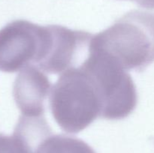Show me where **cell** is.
<instances>
[{
    "label": "cell",
    "instance_id": "obj_8",
    "mask_svg": "<svg viewBox=\"0 0 154 153\" xmlns=\"http://www.w3.org/2000/svg\"><path fill=\"white\" fill-rule=\"evenodd\" d=\"M0 153H32L23 142L14 135L0 134Z\"/></svg>",
    "mask_w": 154,
    "mask_h": 153
},
{
    "label": "cell",
    "instance_id": "obj_1",
    "mask_svg": "<svg viewBox=\"0 0 154 153\" xmlns=\"http://www.w3.org/2000/svg\"><path fill=\"white\" fill-rule=\"evenodd\" d=\"M91 46L126 70L142 71L154 62V13L134 10L93 36Z\"/></svg>",
    "mask_w": 154,
    "mask_h": 153
},
{
    "label": "cell",
    "instance_id": "obj_4",
    "mask_svg": "<svg viewBox=\"0 0 154 153\" xmlns=\"http://www.w3.org/2000/svg\"><path fill=\"white\" fill-rule=\"evenodd\" d=\"M46 38V26L25 20H16L0 29V70L20 71L38 64L42 57Z\"/></svg>",
    "mask_w": 154,
    "mask_h": 153
},
{
    "label": "cell",
    "instance_id": "obj_5",
    "mask_svg": "<svg viewBox=\"0 0 154 153\" xmlns=\"http://www.w3.org/2000/svg\"><path fill=\"white\" fill-rule=\"evenodd\" d=\"M45 56L37 68L51 74L80 67L89 56L93 34L59 25H48Z\"/></svg>",
    "mask_w": 154,
    "mask_h": 153
},
{
    "label": "cell",
    "instance_id": "obj_7",
    "mask_svg": "<svg viewBox=\"0 0 154 153\" xmlns=\"http://www.w3.org/2000/svg\"><path fill=\"white\" fill-rule=\"evenodd\" d=\"M34 153H96L84 140L65 134L45 136L35 148Z\"/></svg>",
    "mask_w": 154,
    "mask_h": 153
},
{
    "label": "cell",
    "instance_id": "obj_3",
    "mask_svg": "<svg viewBox=\"0 0 154 153\" xmlns=\"http://www.w3.org/2000/svg\"><path fill=\"white\" fill-rule=\"evenodd\" d=\"M91 74L102 103L101 118L123 119L136 107L138 94L130 74L111 56L90 44L89 56L81 64Z\"/></svg>",
    "mask_w": 154,
    "mask_h": 153
},
{
    "label": "cell",
    "instance_id": "obj_6",
    "mask_svg": "<svg viewBox=\"0 0 154 153\" xmlns=\"http://www.w3.org/2000/svg\"><path fill=\"white\" fill-rule=\"evenodd\" d=\"M51 84L48 76L35 65L20 71L13 85V97L23 116H45V101L51 94Z\"/></svg>",
    "mask_w": 154,
    "mask_h": 153
},
{
    "label": "cell",
    "instance_id": "obj_2",
    "mask_svg": "<svg viewBox=\"0 0 154 153\" xmlns=\"http://www.w3.org/2000/svg\"><path fill=\"white\" fill-rule=\"evenodd\" d=\"M50 107L59 127L69 134H78L102 116L99 88L82 66L61 74L50 94Z\"/></svg>",
    "mask_w": 154,
    "mask_h": 153
},
{
    "label": "cell",
    "instance_id": "obj_9",
    "mask_svg": "<svg viewBox=\"0 0 154 153\" xmlns=\"http://www.w3.org/2000/svg\"><path fill=\"white\" fill-rule=\"evenodd\" d=\"M137 3L139 6L146 9H154V0H131Z\"/></svg>",
    "mask_w": 154,
    "mask_h": 153
}]
</instances>
